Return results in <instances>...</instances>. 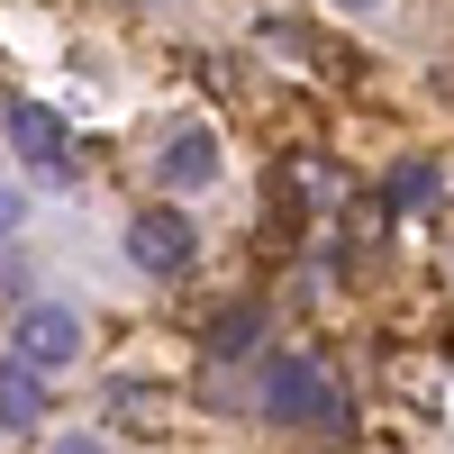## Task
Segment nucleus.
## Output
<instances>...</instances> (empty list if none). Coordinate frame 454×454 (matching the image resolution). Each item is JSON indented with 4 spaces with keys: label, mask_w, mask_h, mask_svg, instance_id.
Listing matches in <instances>:
<instances>
[{
    "label": "nucleus",
    "mask_w": 454,
    "mask_h": 454,
    "mask_svg": "<svg viewBox=\"0 0 454 454\" xmlns=\"http://www.w3.org/2000/svg\"><path fill=\"white\" fill-rule=\"evenodd\" d=\"M254 409L282 419V427H346V400H336V382H327L309 355H273V364H263Z\"/></svg>",
    "instance_id": "obj_1"
},
{
    "label": "nucleus",
    "mask_w": 454,
    "mask_h": 454,
    "mask_svg": "<svg viewBox=\"0 0 454 454\" xmlns=\"http://www.w3.org/2000/svg\"><path fill=\"white\" fill-rule=\"evenodd\" d=\"M192 254H200V237H192V218H182L173 200H155V209L128 218V263H137V273L182 282V273H192Z\"/></svg>",
    "instance_id": "obj_2"
},
{
    "label": "nucleus",
    "mask_w": 454,
    "mask_h": 454,
    "mask_svg": "<svg viewBox=\"0 0 454 454\" xmlns=\"http://www.w3.org/2000/svg\"><path fill=\"white\" fill-rule=\"evenodd\" d=\"M82 309H64V300H27V309H19V364H36V372H64L73 355H82Z\"/></svg>",
    "instance_id": "obj_3"
},
{
    "label": "nucleus",
    "mask_w": 454,
    "mask_h": 454,
    "mask_svg": "<svg viewBox=\"0 0 454 454\" xmlns=\"http://www.w3.org/2000/svg\"><path fill=\"white\" fill-rule=\"evenodd\" d=\"M10 155L36 164V173H73V137H64V119L46 100H19L10 109Z\"/></svg>",
    "instance_id": "obj_4"
},
{
    "label": "nucleus",
    "mask_w": 454,
    "mask_h": 454,
    "mask_svg": "<svg viewBox=\"0 0 454 454\" xmlns=\"http://www.w3.org/2000/svg\"><path fill=\"white\" fill-rule=\"evenodd\" d=\"M209 173H218V137H209V128L164 137V155H155V182H164V192H200Z\"/></svg>",
    "instance_id": "obj_5"
},
{
    "label": "nucleus",
    "mask_w": 454,
    "mask_h": 454,
    "mask_svg": "<svg viewBox=\"0 0 454 454\" xmlns=\"http://www.w3.org/2000/svg\"><path fill=\"white\" fill-rule=\"evenodd\" d=\"M36 419H46V372H36V364H0V427H10V436H27Z\"/></svg>",
    "instance_id": "obj_6"
},
{
    "label": "nucleus",
    "mask_w": 454,
    "mask_h": 454,
    "mask_svg": "<svg viewBox=\"0 0 454 454\" xmlns=\"http://www.w3.org/2000/svg\"><path fill=\"white\" fill-rule=\"evenodd\" d=\"M254 336H263V309H246V300H237V309H218V318H209V355H218V364H237V355H254Z\"/></svg>",
    "instance_id": "obj_7"
},
{
    "label": "nucleus",
    "mask_w": 454,
    "mask_h": 454,
    "mask_svg": "<svg viewBox=\"0 0 454 454\" xmlns=\"http://www.w3.org/2000/svg\"><path fill=\"white\" fill-rule=\"evenodd\" d=\"M282 182H291V192H300V200H309V209H336V200H346V173H336L327 155H309V164H291Z\"/></svg>",
    "instance_id": "obj_8"
},
{
    "label": "nucleus",
    "mask_w": 454,
    "mask_h": 454,
    "mask_svg": "<svg viewBox=\"0 0 454 454\" xmlns=\"http://www.w3.org/2000/svg\"><path fill=\"white\" fill-rule=\"evenodd\" d=\"M382 200H391V209H427V200H436V164H400V173L382 182Z\"/></svg>",
    "instance_id": "obj_9"
},
{
    "label": "nucleus",
    "mask_w": 454,
    "mask_h": 454,
    "mask_svg": "<svg viewBox=\"0 0 454 454\" xmlns=\"http://www.w3.org/2000/svg\"><path fill=\"white\" fill-rule=\"evenodd\" d=\"M46 454H119V445H109V436H91V427H73V436H55Z\"/></svg>",
    "instance_id": "obj_10"
},
{
    "label": "nucleus",
    "mask_w": 454,
    "mask_h": 454,
    "mask_svg": "<svg viewBox=\"0 0 454 454\" xmlns=\"http://www.w3.org/2000/svg\"><path fill=\"white\" fill-rule=\"evenodd\" d=\"M10 227H19V192H0V237H10Z\"/></svg>",
    "instance_id": "obj_11"
},
{
    "label": "nucleus",
    "mask_w": 454,
    "mask_h": 454,
    "mask_svg": "<svg viewBox=\"0 0 454 454\" xmlns=\"http://www.w3.org/2000/svg\"><path fill=\"white\" fill-rule=\"evenodd\" d=\"M327 10H355V19H364V10H382V0H327Z\"/></svg>",
    "instance_id": "obj_12"
}]
</instances>
